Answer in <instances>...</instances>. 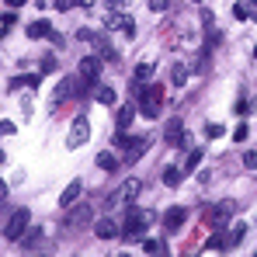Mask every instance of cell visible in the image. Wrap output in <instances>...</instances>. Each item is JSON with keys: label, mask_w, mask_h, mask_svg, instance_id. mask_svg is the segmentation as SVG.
<instances>
[{"label": "cell", "mask_w": 257, "mask_h": 257, "mask_svg": "<svg viewBox=\"0 0 257 257\" xmlns=\"http://www.w3.org/2000/svg\"><path fill=\"white\" fill-rule=\"evenodd\" d=\"M132 97H136V104H139V111L146 118H157L160 115V104H164V87L160 84L143 87V80H132Z\"/></svg>", "instance_id": "1"}, {"label": "cell", "mask_w": 257, "mask_h": 257, "mask_svg": "<svg viewBox=\"0 0 257 257\" xmlns=\"http://www.w3.org/2000/svg\"><path fill=\"white\" fill-rule=\"evenodd\" d=\"M150 212H139V209H128V219L125 226H122V240H139L143 233H146V226H150Z\"/></svg>", "instance_id": "2"}, {"label": "cell", "mask_w": 257, "mask_h": 257, "mask_svg": "<svg viewBox=\"0 0 257 257\" xmlns=\"http://www.w3.org/2000/svg\"><path fill=\"white\" fill-rule=\"evenodd\" d=\"M28 222H32V212H28V209H14L11 219H7V226H4V236H7V240H21L25 229H28Z\"/></svg>", "instance_id": "3"}, {"label": "cell", "mask_w": 257, "mask_h": 257, "mask_svg": "<svg viewBox=\"0 0 257 257\" xmlns=\"http://www.w3.org/2000/svg\"><path fill=\"white\" fill-rule=\"evenodd\" d=\"M101 56H84L80 59V87H97V80H101Z\"/></svg>", "instance_id": "4"}, {"label": "cell", "mask_w": 257, "mask_h": 257, "mask_svg": "<svg viewBox=\"0 0 257 257\" xmlns=\"http://www.w3.org/2000/svg\"><path fill=\"white\" fill-rule=\"evenodd\" d=\"M90 219H94V212H90L87 205H80V202H77V205H70V209H66L63 226H66V229H77V226H87Z\"/></svg>", "instance_id": "5"}, {"label": "cell", "mask_w": 257, "mask_h": 257, "mask_svg": "<svg viewBox=\"0 0 257 257\" xmlns=\"http://www.w3.org/2000/svg\"><path fill=\"white\" fill-rule=\"evenodd\" d=\"M104 25H108V28H118V32H125L128 39H136V21H128L125 14H122V7H115L111 14H104Z\"/></svg>", "instance_id": "6"}, {"label": "cell", "mask_w": 257, "mask_h": 257, "mask_svg": "<svg viewBox=\"0 0 257 257\" xmlns=\"http://www.w3.org/2000/svg\"><path fill=\"white\" fill-rule=\"evenodd\" d=\"M164 146H188V136H184V122L181 118H171L167 128H164Z\"/></svg>", "instance_id": "7"}, {"label": "cell", "mask_w": 257, "mask_h": 257, "mask_svg": "<svg viewBox=\"0 0 257 257\" xmlns=\"http://www.w3.org/2000/svg\"><path fill=\"white\" fill-rule=\"evenodd\" d=\"M115 146L128 150V157L136 160V157H143V146H146V139H143V136H125V132H118V136H115Z\"/></svg>", "instance_id": "8"}, {"label": "cell", "mask_w": 257, "mask_h": 257, "mask_svg": "<svg viewBox=\"0 0 257 257\" xmlns=\"http://www.w3.org/2000/svg\"><path fill=\"white\" fill-rule=\"evenodd\" d=\"M87 139H90V125H87L84 115H80V118L73 122V128H70V139H66V146H70V150H77L80 143H87Z\"/></svg>", "instance_id": "9"}, {"label": "cell", "mask_w": 257, "mask_h": 257, "mask_svg": "<svg viewBox=\"0 0 257 257\" xmlns=\"http://www.w3.org/2000/svg\"><path fill=\"white\" fill-rule=\"evenodd\" d=\"M80 191H84V184H80V181H70V184L63 188V195H59V209H70V205H77Z\"/></svg>", "instance_id": "10"}, {"label": "cell", "mask_w": 257, "mask_h": 257, "mask_svg": "<svg viewBox=\"0 0 257 257\" xmlns=\"http://www.w3.org/2000/svg\"><path fill=\"white\" fill-rule=\"evenodd\" d=\"M94 236H97V240H115V236H122V229H118L111 219H97V222H94Z\"/></svg>", "instance_id": "11"}, {"label": "cell", "mask_w": 257, "mask_h": 257, "mask_svg": "<svg viewBox=\"0 0 257 257\" xmlns=\"http://www.w3.org/2000/svg\"><path fill=\"white\" fill-rule=\"evenodd\" d=\"M184 219H188V209H184V205H174V209L164 212V226H167V229H181Z\"/></svg>", "instance_id": "12"}, {"label": "cell", "mask_w": 257, "mask_h": 257, "mask_svg": "<svg viewBox=\"0 0 257 257\" xmlns=\"http://www.w3.org/2000/svg\"><path fill=\"white\" fill-rule=\"evenodd\" d=\"M77 84H80V77H77V80H73V77H66V80L59 84V90H56V97H52V104H63V101H70V97L77 94V90H73Z\"/></svg>", "instance_id": "13"}, {"label": "cell", "mask_w": 257, "mask_h": 257, "mask_svg": "<svg viewBox=\"0 0 257 257\" xmlns=\"http://www.w3.org/2000/svg\"><path fill=\"white\" fill-rule=\"evenodd\" d=\"M25 32H28L32 39H56V32H52V25H49V21H32Z\"/></svg>", "instance_id": "14"}, {"label": "cell", "mask_w": 257, "mask_h": 257, "mask_svg": "<svg viewBox=\"0 0 257 257\" xmlns=\"http://www.w3.org/2000/svg\"><path fill=\"white\" fill-rule=\"evenodd\" d=\"M243 233H247V222H236V226L226 233V250H229V247H236V243L243 240Z\"/></svg>", "instance_id": "15"}, {"label": "cell", "mask_w": 257, "mask_h": 257, "mask_svg": "<svg viewBox=\"0 0 257 257\" xmlns=\"http://www.w3.org/2000/svg\"><path fill=\"white\" fill-rule=\"evenodd\" d=\"M118 191H122V205H125L128 198H136V195H139V191H143V184H139V181H136V177H132V181H125V184H122V188H118Z\"/></svg>", "instance_id": "16"}, {"label": "cell", "mask_w": 257, "mask_h": 257, "mask_svg": "<svg viewBox=\"0 0 257 257\" xmlns=\"http://www.w3.org/2000/svg\"><path fill=\"white\" fill-rule=\"evenodd\" d=\"M171 84H174V87H184V84H188V66H184V63H174Z\"/></svg>", "instance_id": "17"}, {"label": "cell", "mask_w": 257, "mask_h": 257, "mask_svg": "<svg viewBox=\"0 0 257 257\" xmlns=\"http://www.w3.org/2000/svg\"><path fill=\"white\" fill-rule=\"evenodd\" d=\"M181 167H164V174H160V177H164V184H167V188H177V184H181Z\"/></svg>", "instance_id": "18"}, {"label": "cell", "mask_w": 257, "mask_h": 257, "mask_svg": "<svg viewBox=\"0 0 257 257\" xmlns=\"http://www.w3.org/2000/svg\"><path fill=\"white\" fill-rule=\"evenodd\" d=\"M153 70H157V63H139L136 73H132V80H143V84H146V80L153 77Z\"/></svg>", "instance_id": "19"}, {"label": "cell", "mask_w": 257, "mask_h": 257, "mask_svg": "<svg viewBox=\"0 0 257 257\" xmlns=\"http://www.w3.org/2000/svg\"><path fill=\"white\" fill-rule=\"evenodd\" d=\"M94 97H97V104H108V108H111V104H115V101H118V97H115V90H111V87H97V94H94Z\"/></svg>", "instance_id": "20"}, {"label": "cell", "mask_w": 257, "mask_h": 257, "mask_svg": "<svg viewBox=\"0 0 257 257\" xmlns=\"http://www.w3.org/2000/svg\"><path fill=\"white\" fill-rule=\"evenodd\" d=\"M97 167H101V171H118V160H115V157H111V153H97Z\"/></svg>", "instance_id": "21"}, {"label": "cell", "mask_w": 257, "mask_h": 257, "mask_svg": "<svg viewBox=\"0 0 257 257\" xmlns=\"http://www.w3.org/2000/svg\"><path fill=\"white\" fill-rule=\"evenodd\" d=\"M226 215H229V205H219V209H212V212H209V222L222 229V222H226Z\"/></svg>", "instance_id": "22"}, {"label": "cell", "mask_w": 257, "mask_h": 257, "mask_svg": "<svg viewBox=\"0 0 257 257\" xmlns=\"http://www.w3.org/2000/svg\"><path fill=\"white\" fill-rule=\"evenodd\" d=\"M132 111H136V108H132V104H128V108H122V111H118V118H115V122H118V132H125V128H128V122H132Z\"/></svg>", "instance_id": "23"}, {"label": "cell", "mask_w": 257, "mask_h": 257, "mask_svg": "<svg viewBox=\"0 0 257 257\" xmlns=\"http://www.w3.org/2000/svg\"><path fill=\"white\" fill-rule=\"evenodd\" d=\"M205 247H209V250H226V236H222V233H212V236L205 240Z\"/></svg>", "instance_id": "24"}, {"label": "cell", "mask_w": 257, "mask_h": 257, "mask_svg": "<svg viewBox=\"0 0 257 257\" xmlns=\"http://www.w3.org/2000/svg\"><path fill=\"white\" fill-rule=\"evenodd\" d=\"M198 164H202V150H191V157L184 160V171L191 174V171H195V167H198Z\"/></svg>", "instance_id": "25"}, {"label": "cell", "mask_w": 257, "mask_h": 257, "mask_svg": "<svg viewBox=\"0 0 257 257\" xmlns=\"http://www.w3.org/2000/svg\"><path fill=\"white\" fill-rule=\"evenodd\" d=\"M247 136H250V128H247V122H240V125L233 128V143H247Z\"/></svg>", "instance_id": "26"}, {"label": "cell", "mask_w": 257, "mask_h": 257, "mask_svg": "<svg viewBox=\"0 0 257 257\" xmlns=\"http://www.w3.org/2000/svg\"><path fill=\"white\" fill-rule=\"evenodd\" d=\"M21 240H25V247H39V243H42V229H32V233L21 236Z\"/></svg>", "instance_id": "27"}, {"label": "cell", "mask_w": 257, "mask_h": 257, "mask_svg": "<svg viewBox=\"0 0 257 257\" xmlns=\"http://www.w3.org/2000/svg\"><path fill=\"white\" fill-rule=\"evenodd\" d=\"M52 7L56 11H73V7H84V0H56Z\"/></svg>", "instance_id": "28"}, {"label": "cell", "mask_w": 257, "mask_h": 257, "mask_svg": "<svg viewBox=\"0 0 257 257\" xmlns=\"http://www.w3.org/2000/svg\"><path fill=\"white\" fill-rule=\"evenodd\" d=\"M243 167H247V171H257V150H247V153H243Z\"/></svg>", "instance_id": "29"}, {"label": "cell", "mask_w": 257, "mask_h": 257, "mask_svg": "<svg viewBox=\"0 0 257 257\" xmlns=\"http://www.w3.org/2000/svg\"><path fill=\"white\" fill-rule=\"evenodd\" d=\"M167 7H171V0H150V11H157V14L167 11Z\"/></svg>", "instance_id": "30"}, {"label": "cell", "mask_w": 257, "mask_h": 257, "mask_svg": "<svg viewBox=\"0 0 257 257\" xmlns=\"http://www.w3.org/2000/svg\"><path fill=\"white\" fill-rule=\"evenodd\" d=\"M205 136H209V139H219V136H222V125H205Z\"/></svg>", "instance_id": "31"}, {"label": "cell", "mask_w": 257, "mask_h": 257, "mask_svg": "<svg viewBox=\"0 0 257 257\" xmlns=\"http://www.w3.org/2000/svg\"><path fill=\"white\" fill-rule=\"evenodd\" d=\"M56 66H59V63H56V59H52V56H45V59H42V73H52V70H56Z\"/></svg>", "instance_id": "32"}, {"label": "cell", "mask_w": 257, "mask_h": 257, "mask_svg": "<svg viewBox=\"0 0 257 257\" xmlns=\"http://www.w3.org/2000/svg\"><path fill=\"white\" fill-rule=\"evenodd\" d=\"M243 7H247V18L257 21V0H243Z\"/></svg>", "instance_id": "33"}, {"label": "cell", "mask_w": 257, "mask_h": 257, "mask_svg": "<svg viewBox=\"0 0 257 257\" xmlns=\"http://www.w3.org/2000/svg\"><path fill=\"white\" fill-rule=\"evenodd\" d=\"M233 18H240V21H247V7H243V0L233 7Z\"/></svg>", "instance_id": "34"}, {"label": "cell", "mask_w": 257, "mask_h": 257, "mask_svg": "<svg viewBox=\"0 0 257 257\" xmlns=\"http://www.w3.org/2000/svg\"><path fill=\"white\" fill-rule=\"evenodd\" d=\"M143 250H146V254H157V250H160V243H157V240H146V243H143Z\"/></svg>", "instance_id": "35"}, {"label": "cell", "mask_w": 257, "mask_h": 257, "mask_svg": "<svg viewBox=\"0 0 257 257\" xmlns=\"http://www.w3.org/2000/svg\"><path fill=\"white\" fill-rule=\"evenodd\" d=\"M0 136H14V125L11 122H0Z\"/></svg>", "instance_id": "36"}, {"label": "cell", "mask_w": 257, "mask_h": 257, "mask_svg": "<svg viewBox=\"0 0 257 257\" xmlns=\"http://www.w3.org/2000/svg\"><path fill=\"white\" fill-rule=\"evenodd\" d=\"M28 0H7V7H25Z\"/></svg>", "instance_id": "37"}, {"label": "cell", "mask_w": 257, "mask_h": 257, "mask_svg": "<svg viewBox=\"0 0 257 257\" xmlns=\"http://www.w3.org/2000/svg\"><path fill=\"white\" fill-rule=\"evenodd\" d=\"M0 198H7V184L4 181H0Z\"/></svg>", "instance_id": "38"}, {"label": "cell", "mask_w": 257, "mask_h": 257, "mask_svg": "<svg viewBox=\"0 0 257 257\" xmlns=\"http://www.w3.org/2000/svg\"><path fill=\"white\" fill-rule=\"evenodd\" d=\"M254 59H257V45H254Z\"/></svg>", "instance_id": "39"}, {"label": "cell", "mask_w": 257, "mask_h": 257, "mask_svg": "<svg viewBox=\"0 0 257 257\" xmlns=\"http://www.w3.org/2000/svg\"><path fill=\"white\" fill-rule=\"evenodd\" d=\"M195 4H202V0H195Z\"/></svg>", "instance_id": "40"}, {"label": "cell", "mask_w": 257, "mask_h": 257, "mask_svg": "<svg viewBox=\"0 0 257 257\" xmlns=\"http://www.w3.org/2000/svg\"><path fill=\"white\" fill-rule=\"evenodd\" d=\"M0 202H4V198H0Z\"/></svg>", "instance_id": "41"}, {"label": "cell", "mask_w": 257, "mask_h": 257, "mask_svg": "<svg viewBox=\"0 0 257 257\" xmlns=\"http://www.w3.org/2000/svg\"><path fill=\"white\" fill-rule=\"evenodd\" d=\"M254 108H257V104H254Z\"/></svg>", "instance_id": "42"}]
</instances>
